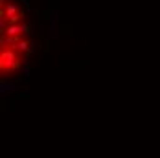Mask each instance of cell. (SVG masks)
<instances>
[{
    "mask_svg": "<svg viewBox=\"0 0 160 158\" xmlns=\"http://www.w3.org/2000/svg\"><path fill=\"white\" fill-rule=\"evenodd\" d=\"M22 57L17 53L13 48H4L0 53V70L2 74H13L15 70L20 68Z\"/></svg>",
    "mask_w": 160,
    "mask_h": 158,
    "instance_id": "6da1fadb",
    "label": "cell"
},
{
    "mask_svg": "<svg viewBox=\"0 0 160 158\" xmlns=\"http://www.w3.org/2000/svg\"><path fill=\"white\" fill-rule=\"evenodd\" d=\"M13 50H15L17 53L20 55V57H26L28 53H32V50H33V46H32V42L28 41V39H20L17 44H13Z\"/></svg>",
    "mask_w": 160,
    "mask_h": 158,
    "instance_id": "7a4b0ae2",
    "label": "cell"
},
{
    "mask_svg": "<svg viewBox=\"0 0 160 158\" xmlns=\"http://www.w3.org/2000/svg\"><path fill=\"white\" fill-rule=\"evenodd\" d=\"M20 9H22V7H20L17 2H8L6 6L0 7V13H4L8 18H11V17H15L17 13H20Z\"/></svg>",
    "mask_w": 160,
    "mask_h": 158,
    "instance_id": "3957f363",
    "label": "cell"
},
{
    "mask_svg": "<svg viewBox=\"0 0 160 158\" xmlns=\"http://www.w3.org/2000/svg\"><path fill=\"white\" fill-rule=\"evenodd\" d=\"M13 90V85H6V83H2V92H11Z\"/></svg>",
    "mask_w": 160,
    "mask_h": 158,
    "instance_id": "277c9868",
    "label": "cell"
}]
</instances>
